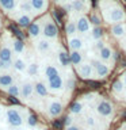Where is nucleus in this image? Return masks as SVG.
I'll list each match as a JSON object with an SVG mask.
<instances>
[{
	"mask_svg": "<svg viewBox=\"0 0 126 130\" xmlns=\"http://www.w3.org/2000/svg\"><path fill=\"white\" fill-rule=\"evenodd\" d=\"M103 16L107 23L117 24V23H123L126 20V12L123 8L119 7L118 4H113L110 7L103 8Z\"/></svg>",
	"mask_w": 126,
	"mask_h": 130,
	"instance_id": "nucleus-1",
	"label": "nucleus"
},
{
	"mask_svg": "<svg viewBox=\"0 0 126 130\" xmlns=\"http://www.w3.org/2000/svg\"><path fill=\"white\" fill-rule=\"evenodd\" d=\"M6 122L12 127H20L24 122L23 114L18 107H8L6 111Z\"/></svg>",
	"mask_w": 126,
	"mask_h": 130,
	"instance_id": "nucleus-2",
	"label": "nucleus"
},
{
	"mask_svg": "<svg viewBox=\"0 0 126 130\" xmlns=\"http://www.w3.org/2000/svg\"><path fill=\"white\" fill-rule=\"evenodd\" d=\"M42 34L46 39H56L58 37V28L50 16H45L42 20Z\"/></svg>",
	"mask_w": 126,
	"mask_h": 130,
	"instance_id": "nucleus-3",
	"label": "nucleus"
},
{
	"mask_svg": "<svg viewBox=\"0 0 126 130\" xmlns=\"http://www.w3.org/2000/svg\"><path fill=\"white\" fill-rule=\"evenodd\" d=\"M96 112L103 118H111L114 114V106L108 100L100 99L96 103Z\"/></svg>",
	"mask_w": 126,
	"mask_h": 130,
	"instance_id": "nucleus-4",
	"label": "nucleus"
},
{
	"mask_svg": "<svg viewBox=\"0 0 126 130\" xmlns=\"http://www.w3.org/2000/svg\"><path fill=\"white\" fill-rule=\"evenodd\" d=\"M91 64H92V67H93V71H95L96 77H99V79H104V77L110 73V69L107 67V64H104L103 61H100V60H92Z\"/></svg>",
	"mask_w": 126,
	"mask_h": 130,
	"instance_id": "nucleus-5",
	"label": "nucleus"
},
{
	"mask_svg": "<svg viewBox=\"0 0 126 130\" xmlns=\"http://www.w3.org/2000/svg\"><path fill=\"white\" fill-rule=\"evenodd\" d=\"M65 87V84H64V79L61 77V75L58 76H56V77H53V79L50 80H48V88H49V91H52V92H61L64 89Z\"/></svg>",
	"mask_w": 126,
	"mask_h": 130,
	"instance_id": "nucleus-6",
	"label": "nucleus"
},
{
	"mask_svg": "<svg viewBox=\"0 0 126 130\" xmlns=\"http://www.w3.org/2000/svg\"><path fill=\"white\" fill-rule=\"evenodd\" d=\"M77 73H79V76L81 77V79H91V77H93V75H95V71H93V67L91 62H83L80 65V67H77Z\"/></svg>",
	"mask_w": 126,
	"mask_h": 130,
	"instance_id": "nucleus-7",
	"label": "nucleus"
},
{
	"mask_svg": "<svg viewBox=\"0 0 126 130\" xmlns=\"http://www.w3.org/2000/svg\"><path fill=\"white\" fill-rule=\"evenodd\" d=\"M76 27H77V32H80V34H87V32H89L92 30L91 22H89V19L84 15H80L79 18L76 19Z\"/></svg>",
	"mask_w": 126,
	"mask_h": 130,
	"instance_id": "nucleus-8",
	"label": "nucleus"
},
{
	"mask_svg": "<svg viewBox=\"0 0 126 130\" xmlns=\"http://www.w3.org/2000/svg\"><path fill=\"white\" fill-rule=\"evenodd\" d=\"M62 112V103L58 99H52L48 104V114L53 118L61 115Z\"/></svg>",
	"mask_w": 126,
	"mask_h": 130,
	"instance_id": "nucleus-9",
	"label": "nucleus"
},
{
	"mask_svg": "<svg viewBox=\"0 0 126 130\" xmlns=\"http://www.w3.org/2000/svg\"><path fill=\"white\" fill-rule=\"evenodd\" d=\"M34 92H35L34 84H33L31 81H24V83L20 85V96H22L23 100H28Z\"/></svg>",
	"mask_w": 126,
	"mask_h": 130,
	"instance_id": "nucleus-10",
	"label": "nucleus"
},
{
	"mask_svg": "<svg viewBox=\"0 0 126 130\" xmlns=\"http://www.w3.org/2000/svg\"><path fill=\"white\" fill-rule=\"evenodd\" d=\"M68 45H69V49H71L72 52H81V49L84 47L83 39L79 38V37H72V38H69Z\"/></svg>",
	"mask_w": 126,
	"mask_h": 130,
	"instance_id": "nucleus-11",
	"label": "nucleus"
},
{
	"mask_svg": "<svg viewBox=\"0 0 126 130\" xmlns=\"http://www.w3.org/2000/svg\"><path fill=\"white\" fill-rule=\"evenodd\" d=\"M42 34V22H33L31 26L28 27V35L30 38L35 39Z\"/></svg>",
	"mask_w": 126,
	"mask_h": 130,
	"instance_id": "nucleus-12",
	"label": "nucleus"
},
{
	"mask_svg": "<svg viewBox=\"0 0 126 130\" xmlns=\"http://www.w3.org/2000/svg\"><path fill=\"white\" fill-rule=\"evenodd\" d=\"M12 56H14V50L7 46V45H3L0 47V60L4 61V62H11L12 61Z\"/></svg>",
	"mask_w": 126,
	"mask_h": 130,
	"instance_id": "nucleus-13",
	"label": "nucleus"
},
{
	"mask_svg": "<svg viewBox=\"0 0 126 130\" xmlns=\"http://www.w3.org/2000/svg\"><path fill=\"white\" fill-rule=\"evenodd\" d=\"M14 84V76L10 73H2L0 75V89H8Z\"/></svg>",
	"mask_w": 126,
	"mask_h": 130,
	"instance_id": "nucleus-14",
	"label": "nucleus"
},
{
	"mask_svg": "<svg viewBox=\"0 0 126 130\" xmlns=\"http://www.w3.org/2000/svg\"><path fill=\"white\" fill-rule=\"evenodd\" d=\"M111 34L115 38H123L126 35V24L125 23H117L111 26Z\"/></svg>",
	"mask_w": 126,
	"mask_h": 130,
	"instance_id": "nucleus-15",
	"label": "nucleus"
},
{
	"mask_svg": "<svg viewBox=\"0 0 126 130\" xmlns=\"http://www.w3.org/2000/svg\"><path fill=\"white\" fill-rule=\"evenodd\" d=\"M58 75H60L58 69H57L53 64H46V65H45V68H43V77L46 80H50V79H53V77H56Z\"/></svg>",
	"mask_w": 126,
	"mask_h": 130,
	"instance_id": "nucleus-16",
	"label": "nucleus"
},
{
	"mask_svg": "<svg viewBox=\"0 0 126 130\" xmlns=\"http://www.w3.org/2000/svg\"><path fill=\"white\" fill-rule=\"evenodd\" d=\"M57 60H58V64L64 68L69 67V64H71V57L68 56V53L64 49H60L58 50V53H57Z\"/></svg>",
	"mask_w": 126,
	"mask_h": 130,
	"instance_id": "nucleus-17",
	"label": "nucleus"
},
{
	"mask_svg": "<svg viewBox=\"0 0 126 130\" xmlns=\"http://www.w3.org/2000/svg\"><path fill=\"white\" fill-rule=\"evenodd\" d=\"M34 12H43L48 8V0H30Z\"/></svg>",
	"mask_w": 126,
	"mask_h": 130,
	"instance_id": "nucleus-18",
	"label": "nucleus"
},
{
	"mask_svg": "<svg viewBox=\"0 0 126 130\" xmlns=\"http://www.w3.org/2000/svg\"><path fill=\"white\" fill-rule=\"evenodd\" d=\"M35 47H37V50H38L39 53H46V52L50 50L52 43L49 42V39H46V38L38 39V41L35 42Z\"/></svg>",
	"mask_w": 126,
	"mask_h": 130,
	"instance_id": "nucleus-19",
	"label": "nucleus"
},
{
	"mask_svg": "<svg viewBox=\"0 0 126 130\" xmlns=\"http://www.w3.org/2000/svg\"><path fill=\"white\" fill-rule=\"evenodd\" d=\"M34 89H35V93L38 95L39 98H46L48 93H49V88L46 84H43L42 81H38V83L34 84Z\"/></svg>",
	"mask_w": 126,
	"mask_h": 130,
	"instance_id": "nucleus-20",
	"label": "nucleus"
},
{
	"mask_svg": "<svg viewBox=\"0 0 126 130\" xmlns=\"http://www.w3.org/2000/svg\"><path fill=\"white\" fill-rule=\"evenodd\" d=\"M0 7L6 12H11L18 7V2L16 0H0Z\"/></svg>",
	"mask_w": 126,
	"mask_h": 130,
	"instance_id": "nucleus-21",
	"label": "nucleus"
},
{
	"mask_svg": "<svg viewBox=\"0 0 126 130\" xmlns=\"http://www.w3.org/2000/svg\"><path fill=\"white\" fill-rule=\"evenodd\" d=\"M69 57H71V64L75 65V67H80L81 64L84 62L83 61V54L81 52H71L69 53Z\"/></svg>",
	"mask_w": 126,
	"mask_h": 130,
	"instance_id": "nucleus-22",
	"label": "nucleus"
},
{
	"mask_svg": "<svg viewBox=\"0 0 126 130\" xmlns=\"http://www.w3.org/2000/svg\"><path fill=\"white\" fill-rule=\"evenodd\" d=\"M12 67H14V69L16 72H24L27 69V62L22 57H18V58H15L12 61Z\"/></svg>",
	"mask_w": 126,
	"mask_h": 130,
	"instance_id": "nucleus-23",
	"label": "nucleus"
},
{
	"mask_svg": "<svg viewBox=\"0 0 126 130\" xmlns=\"http://www.w3.org/2000/svg\"><path fill=\"white\" fill-rule=\"evenodd\" d=\"M16 23L19 24L20 27H30L31 26V15L27 14H22L16 18Z\"/></svg>",
	"mask_w": 126,
	"mask_h": 130,
	"instance_id": "nucleus-24",
	"label": "nucleus"
},
{
	"mask_svg": "<svg viewBox=\"0 0 126 130\" xmlns=\"http://www.w3.org/2000/svg\"><path fill=\"white\" fill-rule=\"evenodd\" d=\"M98 57H99L102 61H108V60H111V57H113V49L108 47V46L103 47L100 52H98Z\"/></svg>",
	"mask_w": 126,
	"mask_h": 130,
	"instance_id": "nucleus-25",
	"label": "nucleus"
},
{
	"mask_svg": "<svg viewBox=\"0 0 126 130\" xmlns=\"http://www.w3.org/2000/svg\"><path fill=\"white\" fill-rule=\"evenodd\" d=\"M12 50H14L16 54H22V53H24V50H26V47H24V43L22 39L16 38L12 41Z\"/></svg>",
	"mask_w": 126,
	"mask_h": 130,
	"instance_id": "nucleus-26",
	"label": "nucleus"
},
{
	"mask_svg": "<svg viewBox=\"0 0 126 130\" xmlns=\"http://www.w3.org/2000/svg\"><path fill=\"white\" fill-rule=\"evenodd\" d=\"M65 31H67V35L69 38L72 37H76V32H77V27H76V20H69L65 26Z\"/></svg>",
	"mask_w": 126,
	"mask_h": 130,
	"instance_id": "nucleus-27",
	"label": "nucleus"
},
{
	"mask_svg": "<svg viewBox=\"0 0 126 130\" xmlns=\"http://www.w3.org/2000/svg\"><path fill=\"white\" fill-rule=\"evenodd\" d=\"M19 10L23 12V14H27V15H30L33 11V7H31V3H30V0H23V2H20L19 3Z\"/></svg>",
	"mask_w": 126,
	"mask_h": 130,
	"instance_id": "nucleus-28",
	"label": "nucleus"
},
{
	"mask_svg": "<svg viewBox=\"0 0 126 130\" xmlns=\"http://www.w3.org/2000/svg\"><path fill=\"white\" fill-rule=\"evenodd\" d=\"M27 73L30 76H35V75H38V72H39V65L38 62H35V61H33V62L30 64H27Z\"/></svg>",
	"mask_w": 126,
	"mask_h": 130,
	"instance_id": "nucleus-29",
	"label": "nucleus"
},
{
	"mask_svg": "<svg viewBox=\"0 0 126 130\" xmlns=\"http://www.w3.org/2000/svg\"><path fill=\"white\" fill-rule=\"evenodd\" d=\"M69 110H71V114H81L83 110H84V106H83L81 102H75V103L71 104Z\"/></svg>",
	"mask_w": 126,
	"mask_h": 130,
	"instance_id": "nucleus-30",
	"label": "nucleus"
},
{
	"mask_svg": "<svg viewBox=\"0 0 126 130\" xmlns=\"http://www.w3.org/2000/svg\"><path fill=\"white\" fill-rule=\"evenodd\" d=\"M72 8L73 11H84L85 10V0H72Z\"/></svg>",
	"mask_w": 126,
	"mask_h": 130,
	"instance_id": "nucleus-31",
	"label": "nucleus"
},
{
	"mask_svg": "<svg viewBox=\"0 0 126 130\" xmlns=\"http://www.w3.org/2000/svg\"><path fill=\"white\" fill-rule=\"evenodd\" d=\"M125 88H126V85L122 83V80H115L113 83V91L115 93H122L125 91Z\"/></svg>",
	"mask_w": 126,
	"mask_h": 130,
	"instance_id": "nucleus-32",
	"label": "nucleus"
},
{
	"mask_svg": "<svg viewBox=\"0 0 126 130\" xmlns=\"http://www.w3.org/2000/svg\"><path fill=\"white\" fill-rule=\"evenodd\" d=\"M91 37H92V39H95V41H100L102 37H103V30H102L100 27H93L91 30Z\"/></svg>",
	"mask_w": 126,
	"mask_h": 130,
	"instance_id": "nucleus-33",
	"label": "nucleus"
},
{
	"mask_svg": "<svg viewBox=\"0 0 126 130\" xmlns=\"http://www.w3.org/2000/svg\"><path fill=\"white\" fill-rule=\"evenodd\" d=\"M7 92H8V95H11L12 98H16V96L20 95V87L18 84H12L11 87L7 89Z\"/></svg>",
	"mask_w": 126,
	"mask_h": 130,
	"instance_id": "nucleus-34",
	"label": "nucleus"
},
{
	"mask_svg": "<svg viewBox=\"0 0 126 130\" xmlns=\"http://www.w3.org/2000/svg\"><path fill=\"white\" fill-rule=\"evenodd\" d=\"M26 122H27V125L30 126V127H35L37 123H38V121H37V117L34 115V114H30V115H27Z\"/></svg>",
	"mask_w": 126,
	"mask_h": 130,
	"instance_id": "nucleus-35",
	"label": "nucleus"
},
{
	"mask_svg": "<svg viewBox=\"0 0 126 130\" xmlns=\"http://www.w3.org/2000/svg\"><path fill=\"white\" fill-rule=\"evenodd\" d=\"M11 67H12V62H4V61L0 60V75L7 73V71H10Z\"/></svg>",
	"mask_w": 126,
	"mask_h": 130,
	"instance_id": "nucleus-36",
	"label": "nucleus"
},
{
	"mask_svg": "<svg viewBox=\"0 0 126 130\" xmlns=\"http://www.w3.org/2000/svg\"><path fill=\"white\" fill-rule=\"evenodd\" d=\"M85 125H87L88 127H95V126H96V121H95V118L91 117V115L87 117V118H85Z\"/></svg>",
	"mask_w": 126,
	"mask_h": 130,
	"instance_id": "nucleus-37",
	"label": "nucleus"
},
{
	"mask_svg": "<svg viewBox=\"0 0 126 130\" xmlns=\"http://www.w3.org/2000/svg\"><path fill=\"white\" fill-rule=\"evenodd\" d=\"M65 88L68 89V91H72L73 88H75V80L72 79V77H69L67 80V83H65Z\"/></svg>",
	"mask_w": 126,
	"mask_h": 130,
	"instance_id": "nucleus-38",
	"label": "nucleus"
},
{
	"mask_svg": "<svg viewBox=\"0 0 126 130\" xmlns=\"http://www.w3.org/2000/svg\"><path fill=\"white\" fill-rule=\"evenodd\" d=\"M89 22H92L93 24H95V27H99V23H100V18L98 15H91L89 16Z\"/></svg>",
	"mask_w": 126,
	"mask_h": 130,
	"instance_id": "nucleus-39",
	"label": "nucleus"
},
{
	"mask_svg": "<svg viewBox=\"0 0 126 130\" xmlns=\"http://www.w3.org/2000/svg\"><path fill=\"white\" fill-rule=\"evenodd\" d=\"M106 46H107V45H106L102 39H100V41H96V42H95V47H96V50H98V52H100L102 49L106 47Z\"/></svg>",
	"mask_w": 126,
	"mask_h": 130,
	"instance_id": "nucleus-40",
	"label": "nucleus"
},
{
	"mask_svg": "<svg viewBox=\"0 0 126 130\" xmlns=\"http://www.w3.org/2000/svg\"><path fill=\"white\" fill-rule=\"evenodd\" d=\"M64 125L67 126V127H69V126H72V125H73V118H72L71 115L65 117V118H64Z\"/></svg>",
	"mask_w": 126,
	"mask_h": 130,
	"instance_id": "nucleus-41",
	"label": "nucleus"
},
{
	"mask_svg": "<svg viewBox=\"0 0 126 130\" xmlns=\"http://www.w3.org/2000/svg\"><path fill=\"white\" fill-rule=\"evenodd\" d=\"M11 30H12V31L15 32V35L18 37L19 39H23V34H22V32H20V31L18 30V28H15V27H11Z\"/></svg>",
	"mask_w": 126,
	"mask_h": 130,
	"instance_id": "nucleus-42",
	"label": "nucleus"
},
{
	"mask_svg": "<svg viewBox=\"0 0 126 130\" xmlns=\"http://www.w3.org/2000/svg\"><path fill=\"white\" fill-rule=\"evenodd\" d=\"M67 130H81L79 126H75V125H72V126H69V127H67Z\"/></svg>",
	"mask_w": 126,
	"mask_h": 130,
	"instance_id": "nucleus-43",
	"label": "nucleus"
},
{
	"mask_svg": "<svg viewBox=\"0 0 126 130\" xmlns=\"http://www.w3.org/2000/svg\"><path fill=\"white\" fill-rule=\"evenodd\" d=\"M121 80H122V83H123L125 85H126V72L122 75V77H121Z\"/></svg>",
	"mask_w": 126,
	"mask_h": 130,
	"instance_id": "nucleus-44",
	"label": "nucleus"
},
{
	"mask_svg": "<svg viewBox=\"0 0 126 130\" xmlns=\"http://www.w3.org/2000/svg\"><path fill=\"white\" fill-rule=\"evenodd\" d=\"M61 125H62V123H61L60 121H56V122H54V127H57V129L61 127Z\"/></svg>",
	"mask_w": 126,
	"mask_h": 130,
	"instance_id": "nucleus-45",
	"label": "nucleus"
},
{
	"mask_svg": "<svg viewBox=\"0 0 126 130\" xmlns=\"http://www.w3.org/2000/svg\"><path fill=\"white\" fill-rule=\"evenodd\" d=\"M67 2H68V0H56V3H62V4L67 3Z\"/></svg>",
	"mask_w": 126,
	"mask_h": 130,
	"instance_id": "nucleus-46",
	"label": "nucleus"
},
{
	"mask_svg": "<svg viewBox=\"0 0 126 130\" xmlns=\"http://www.w3.org/2000/svg\"><path fill=\"white\" fill-rule=\"evenodd\" d=\"M2 111H3V107H2V106H0V114H2Z\"/></svg>",
	"mask_w": 126,
	"mask_h": 130,
	"instance_id": "nucleus-47",
	"label": "nucleus"
},
{
	"mask_svg": "<svg viewBox=\"0 0 126 130\" xmlns=\"http://www.w3.org/2000/svg\"><path fill=\"white\" fill-rule=\"evenodd\" d=\"M118 130H125V129H123V127H121V129H118Z\"/></svg>",
	"mask_w": 126,
	"mask_h": 130,
	"instance_id": "nucleus-48",
	"label": "nucleus"
},
{
	"mask_svg": "<svg viewBox=\"0 0 126 130\" xmlns=\"http://www.w3.org/2000/svg\"><path fill=\"white\" fill-rule=\"evenodd\" d=\"M123 129H125V130H126V125H125V127H123Z\"/></svg>",
	"mask_w": 126,
	"mask_h": 130,
	"instance_id": "nucleus-49",
	"label": "nucleus"
},
{
	"mask_svg": "<svg viewBox=\"0 0 126 130\" xmlns=\"http://www.w3.org/2000/svg\"><path fill=\"white\" fill-rule=\"evenodd\" d=\"M43 130H49V129H43Z\"/></svg>",
	"mask_w": 126,
	"mask_h": 130,
	"instance_id": "nucleus-50",
	"label": "nucleus"
}]
</instances>
